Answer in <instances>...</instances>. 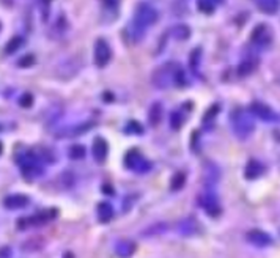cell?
I'll use <instances>...</instances> for the list:
<instances>
[{
	"instance_id": "ffe728a7",
	"label": "cell",
	"mask_w": 280,
	"mask_h": 258,
	"mask_svg": "<svg viewBox=\"0 0 280 258\" xmlns=\"http://www.w3.org/2000/svg\"><path fill=\"white\" fill-rule=\"evenodd\" d=\"M258 66V62L256 58H246L241 62V64L238 66V72L240 76H249L250 72L255 71V68Z\"/></svg>"
},
{
	"instance_id": "d6986e66",
	"label": "cell",
	"mask_w": 280,
	"mask_h": 258,
	"mask_svg": "<svg viewBox=\"0 0 280 258\" xmlns=\"http://www.w3.org/2000/svg\"><path fill=\"white\" fill-rule=\"evenodd\" d=\"M114 218V206L109 202H101L98 205V219L106 224Z\"/></svg>"
},
{
	"instance_id": "d590c367",
	"label": "cell",
	"mask_w": 280,
	"mask_h": 258,
	"mask_svg": "<svg viewBox=\"0 0 280 258\" xmlns=\"http://www.w3.org/2000/svg\"><path fill=\"white\" fill-rule=\"evenodd\" d=\"M41 6H42V13H44V20H48V16H49V8H50V4L49 2H42L41 4Z\"/></svg>"
},
{
	"instance_id": "4dcf8cb0",
	"label": "cell",
	"mask_w": 280,
	"mask_h": 258,
	"mask_svg": "<svg viewBox=\"0 0 280 258\" xmlns=\"http://www.w3.org/2000/svg\"><path fill=\"white\" fill-rule=\"evenodd\" d=\"M124 131L129 132V134H142L144 126H140L138 122H129V124L124 128Z\"/></svg>"
},
{
	"instance_id": "603a6c76",
	"label": "cell",
	"mask_w": 280,
	"mask_h": 258,
	"mask_svg": "<svg viewBox=\"0 0 280 258\" xmlns=\"http://www.w3.org/2000/svg\"><path fill=\"white\" fill-rule=\"evenodd\" d=\"M184 184H186V174L184 172H176V174L172 176V181H170L172 190H180L184 188Z\"/></svg>"
},
{
	"instance_id": "7c38bea8",
	"label": "cell",
	"mask_w": 280,
	"mask_h": 258,
	"mask_svg": "<svg viewBox=\"0 0 280 258\" xmlns=\"http://www.w3.org/2000/svg\"><path fill=\"white\" fill-rule=\"evenodd\" d=\"M107 152H109V145L104 140L102 137H96L93 140V146H92V153L96 162H104L107 158Z\"/></svg>"
},
{
	"instance_id": "f546056e",
	"label": "cell",
	"mask_w": 280,
	"mask_h": 258,
	"mask_svg": "<svg viewBox=\"0 0 280 258\" xmlns=\"http://www.w3.org/2000/svg\"><path fill=\"white\" fill-rule=\"evenodd\" d=\"M218 114H219V106H218V104L211 106L210 109L206 110V114L203 115V123H206V124H211V123L214 122V118L218 116Z\"/></svg>"
},
{
	"instance_id": "ab89813d",
	"label": "cell",
	"mask_w": 280,
	"mask_h": 258,
	"mask_svg": "<svg viewBox=\"0 0 280 258\" xmlns=\"http://www.w3.org/2000/svg\"><path fill=\"white\" fill-rule=\"evenodd\" d=\"M277 82H278V84H280V76H278V78H277Z\"/></svg>"
},
{
	"instance_id": "484cf974",
	"label": "cell",
	"mask_w": 280,
	"mask_h": 258,
	"mask_svg": "<svg viewBox=\"0 0 280 258\" xmlns=\"http://www.w3.org/2000/svg\"><path fill=\"white\" fill-rule=\"evenodd\" d=\"M197 8L203 14H212L214 12H216V4L210 2V0H200V2L197 4Z\"/></svg>"
},
{
	"instance_id": "e575fe53",
	"label": "cell",
	"mask_w": 280,
	"mask_h": 258,
	"mask_svg": "<svg viewBox=\"0 0 280 258\" xmlns=\"http://www.w3.org/2000/svg\"><path fill=\"white\" fill-rule=\"evenodd\" d=\"M198 142H200V136H198V131H194V134H192V138H190V148L194 150V152L196 153H198L200 152V145H198Z\"/></svg>"
},
{
	"instance_id": "836d02e7",
	"label": "cell",
	"mask_w": 280,
	"mask_h": 258,
	"mask_svg": "<svg viewBox=\"0 0 280 258\" xmlns=\"http://www.w3.org/2000/svg\"><path fill=\"white\" fill-rule=\"evenodd\" d=\"M175 85H178V87H184V85H186V74H184V71H182L181 68H178V71H176Z\"/></svg>"
},
{
	"instance_id": "8992f818",
	"label": "cell",
	"mask_w": 280,
	"mask_h": 258,
	"mask_svg": "<svg viewBox=\"0 0 280 258\" xmlns=\"http://www.w3.org/2000/svg\"><path fill=\"white\" fill-rule=\"evenodd\" d=\"M112 58V49L104 38H98L94 42V63L98 68H104Z\"/></svg>"
},
{
	"instance_id": "f35d334b",
	"label": "cell",
	"mask_w": 280,
	"mask_h": 258,
	"mask_svg": "<svg viewBox=\"0 0 280 258\" xmlns=\"http://www.w3.org/2000/svg\"><path fill=\"white\" fill-rule=\"evenodd\" d=\"M2 152H4V144L0 142V154H2Z\"/></svg>"
},
{
	"instance_id": "9c48e42d",
	"label": "cell",
	"mask_w": 280,
	"mask_h": 258,
	"mask_svg": "<svg viewBox=\"0 0 280 258\" xmlns=\"http://www.w3.org/2000/svg\"><path fill=\"white\" fill-rule=\"evenodd\" d=\"M246 238L255 247H268V246L272 244L271 234L263 232V230H250V232H247Z\"/></svg>"
},
{
	"instance_id": "e0dca14e",
	"label": "cell",
	"mask_w": 280,
	"mask_h": 258,
	"mask_svg": "<svg viewBox=\"0 0 280 258\" xmlns=\"http://www.w3.org/2000/svg\"><path fill=\"white\" fill-rule=\"evenodd\" d=\"M162 115H164V107L160 102H154L152 106V109L148 112V122L152 126H158L162 120Z\"/></svg>"
},
{
	"instance_id": "cb8c5ba5",
	"label": "cell",
	"mask_w": 280,
	"mask_h": 258,
	"mask_svg": "<svg viewBox=\"0 0 280 258\" xmlns=\"http://www.w3.org/2000/svg\"><path fill=\"white\" fill-rule=\"evenodd\" d=\"M22 44H24V38L22 36H13L12 40L6 42L5 52L8 54V56H12V54H14L16 50H19L20 48H22Z\"/></svg>"
},
{
	"instance_id": "30bf717a",
	"label": "cell",
	"mask_w": 280,
	"mask_h": 258,
	"mask_svg": "<svg viewBox=\"0 0 280 258\" xmlns=\"http://www.w3.org/2000/svg\"><path fill=\"white\" fill-rule=\"evenodd\" d=\"M252 41L256 46H268L269 42L272 41V34H271V30H269V27L266 26L255 27L252 32Z\"/></svg>"
},
{
	"instance_id": "ac0fdd59",
	"label": "cell",
	"mask_w": 280,
	"mask_h": 258,
	"mask_svg": "<svg viewBox=\"0 0 280 258\" xmlns=\"http://www.w3.org/2000/svg\"><path fill=\"white\" fill-rule=\"evenodd\" d=\"M255 5L263 14H276L280 8V4L276 0H258Z\"/></svg>"
},
{
	"instance_id": "83f0119b",
	"label": "cell",
	"mask_w": 280,
	"mask_h": 258,
	"mask_svg": "<svg viewBox=\"0 0 280 258\" xmlns=\"http://www.w3.org/2000/svg\"><path fill=\"white\" fill-rule=\"evenodd\" d=\"M167 228H168V227H167V225H166L164 222H158V224L152 225L150 228H146V230L144 232V234H146V236H158V234H162Z\"/></svg>"
},
{
	"instance_id": "ba28073f",
	"label": "cell",
	"mask_w": 280,
	"mask_h": 258,
	"mask_svg": "<svg viewBox=\"0 0 280 258\" xmlns=\"http://www.w3.org/2000/svg\"><path fill=\"white\" fill-rule=\"evenodd\" d=\"M250 114L255 115L256 118H260V120H263V122H277L278 120L277 114L271 109V107L263 104V102H252Z\"/></svg>"
},
{
	"instance_id": "7402d4cb",
	"label": "cell",
	"mask_w": 280,
	"mask_h": 258,
	"mask_svg": "<svg viewBox=\"0 0 280 258\" xmlns=\"http://www.w3.org/2000/svg\"><path fill=\"white\" fill-rule=\"evenodd\" d=\"M94 123L93 122H85V123H80L78 126H74L71 129H68V131H64V134H68L66 137H76L79 134H84V132H87L90 128H93Z\"/></svg>"
},
{
	"instance_id": "f1b7e54d",
	"label": "cell",
	"mask_w": 280,
	"mask_h": 258,
	"mask_svg": "<svg viewBox=\"0 0 280 258\" xmlns=\"http://www.w3.org/2000/svg\"><path fill=\"white\" fill-rule=\"evenodd\" d=\"M68 156L74 160H79L85 158V148L82 145H72L68 150Z\"/></svg>"
},
{
	"instance_id": "5bb4252c",
	"label": "cell",
	"mask_w": 280,
	"mask_h": 258,
	"mask_svg": "<svg viewBox=\"0 0 280 258\" xmlns=\"http://www.w3.org/2000/svg\"><path fill=\"white\" fill-rule=\"evenodd\" d=\"M176 232L182 236H192V234H196L198 233V224L196 219H184V220H181L178 222L176 225Z\"/></svg>"
},
{
	"instance_id": "4fadbf2b",
	"label": "cell",
	"mask_w": 280,
	"mask_h": 258,
	"mask_svg": "<svg viewBox=\"0 0 280 258\" xmlns=\"http://www.w3.org/2000/svg\"><path fill=\"white\" fill-rule=\"evenodd\" d=\"M264 172V166L256 159H250L249 162L246 164L244 168V176L247 180H256L258 176H262V174Z\"/></svg>"
},
{
	"instance_id": "3957f363",
	"label": "cell",
	"mask_w": 280,
	"mask_h": 258,
	"mask_svg": "<svg viewBox=\"0 0 280 258\" xmlns=\"http://www.w3.org/2000/svg\"><path fill=\"white\" fill-rule=\"evenodd\" d=\"M18 164L20 166V170H22V174L27 180L38 178L44 174V167L41 166V159H40L38 153L34 152V150L19 154Z\"/></svg>"
},
{
	"instance_id": "74e56055",
	"label": "cell",
	"mask_w": 280,
	"mask_h": 258,
	"mask_svg": "<svg viewBox=\"0 0 280 258\" xmlns=\"http://www.w3.org/2000/svg\"><path fill=\"white\" fill-rule=\"evenodd\" d=\"M118 5H120L118 2H104V4H102V6H104V8H110V10H116V8H118Z\"/></svg>"
},
{
	"instance_id": "d6a6232c",
	"label": "cell",
	"mask_w": 280,
	"mask_h": 258,
	"mask_svg": "<svg viewBox=\"0 0 280 258\" xmlns=\"http://www.w3.org/2000/svg\"><path fill=\"white\" fill-rule=\"evenodd\" d=\"M35 63V56H32V54H28V56H24L22 58H20L18 62V66L19 68H28L32 66V64Z\"/></svg>"
},
{
	"instance_id": "4316f807",
	"label": "cell",
	"mask_w": 280,
	"mask_h": 258,
	"mask_svg": "<svg viewBox=\"0 0 280 258\" xmlns=\"http://www.w3.org/2000/svg\"><path fill=\"white\" fill-rule=\"evenodd\" d=\"M184 123V115H182L181 110H174L170 114V126L174 129H180Z\"/></svg>"
},
{
	"instance_id": "1f68e13d",
	"label": "cell",
	"mask_w": 280,
	"mask_h": 258,
	"mask_svg": "<svg viewBox=\"0 0 280 258\" xmlns=\"http://www.w3.org/2000/svg\"><path fill=\"white\" fill-rule=\"evenodd\" d=\"M19 106L24 107V109H28V107H32V104H34V96H32L30 93H24L22 96L19 98Z\"/></svg>"
},
{
	"instance_id": "b9f144b4",
	"label": "cell",
	"mask_w": 280,
	"mask_h": 258,
	"mask_svg": "<svg viewBox=\"0 0 280 258\" xmlns=\"http://www.w3.org/2000/svg\"><path fill=\"white\" fill-rule=\"evenodd\" d=\"M0 131H2V126H0Z\"/></svg>"
},
{
	"instance_id": "52a82bcc",
	"label": "cell",
	"mask_w": 280,
	"mask_h": 258,
	"mask_svg": "<svg viewBox=\"0 0 280 258\" xmlns=\"http://www.w3.org/2000/svg\"><path fill=\"white\" fill-rule=\"evenodd\" d=\"M198 203L210 218H219L220 216L222 210H220V205H219V200L214 194H211V192L202 194V196L198 197Z\"/></svg>"
},
{
	"instance_id": "7a4b0ae2",
	"label": "cell",
	"mask_w": 280,
	"mask_h": 258,
	"mask_svg": "<svg viewBox=\"0 0 280 258\" xmlns=\"http://www.w3.org/2000/svg\"><path fill=\"white\" fill-rule=\"evenodd\" d=\"M230 123H232V129H233L234 136L238 138H247L255 129L252 115L244 109L233 110V114L230 116Z\"/></svg>"
},
{
	"instance_id": "2e32d148",
	"label": "cell",
	"mask_w": 280,
	"mask_h": 258,
	"mask_svg": "<svg viewBox=\"0 0 280 258\" xmlns=\"http://www.w3.org/2000/svg\"><path fill=\"white\" fill-rule=\"evenodd\" d=\"M136 252V244L132 241H120L115 246V254L120 258H129Z\"/></svg>"
},
{
	"instance_id": "44dd1931",
	"label": "cell",
	"mask_w": 280,
	"mask_h": 258,
	"mask_svg": "<svg viewBox=\"0 0 280 258\" xmlns=\"http://www.w3.org/2000/svg\"><path fill=\"white\" fill-rule=\"evenodd\" d=\"M189 63H190V70L192 72L196 74V76H198V72H200V63H202V49L197 48V49H194L190 52V57H189Z\"/></svg>"
},
{
	"instance_id": "8fae6325",
	"label": "cell",
	"mask_w": 280,
	"mask_h": 258,
	"mask_svg": "<svg viewBox=\"0 0 280 258\" xmlns=\"http://www.w3.org/2000/svg\"><path fill=\"white\" fill-rule=\"evenodd\" d=\"M30 198L24 194H13L4 198V206L8 210H22L28 205Z\"/></svg>"
},
{
	"instance_id": "d4e9b609",
	"label": "cell",
	"mask_w": 280,
	"mask_h": 258,
	"mask_svg": "<svg viewBox=\"0 0 280 258\" xmlns=\"http://www.w3.org/2000/svg\"><path fill=\"white\" fill-rule=\"evenodd\" d=\"M172 34H174V36H175L176 40L184 41V40H188L189 35H190V28H189L188 26H184V24H180V26H176V27L174 28V32H172Z\"/></svg>"
},
{
	"instance_id": "277c9868",
	"label": "cell",
	"mask_w": 280,
	"mask_h": 258,
	"mask_svg": "<svg viewBox=\"0 0 280 258\" xmlns=\"http://www.w3.org/2000/svg\"><path fill=\"white\" fill-rule=\"evenodd\" d=\"M178 64L174 62H168L160 64V66L153 72V84L158 88H167L172 84H175V76L178 71Z\"/></svg>"
},
{
	"instance_id": "9a60e30c",
	"label": "cell",
	"mask_w": 280,
	"mask_h": 258,
	"mask_svg": "<svg viewBox=\"0 0 280 258\" xmlns=\"http://www.w3.org/2000/svg\"><path fill=\"white\" fill-rule=\"evenodd\" d=\"M219 178H220V174H219L218 166H214L212 162L203 164V181L204 182H208V184H214Z\"/></svg>"
},
{
	"instance_id": "6da1fadb",
	"label": "cell",
	"mask_w": 280,
	"mask_h": 258,
	"mask_svg": "<svg viewBox=\"0 0 280 258\" xmlns=\"http://www.w3.org/2000/svg\"><path fill=\"white\" fill-rule=\"evenodd\" d=\"M158 19H159V13H158L156 8H153L152 5H148V4H140L136 8L134 19H132V24H131L132 36H136L137 40L142 38L145 28L150 27V26H153Z\"/></svg>"
},
{
	"instance_id": "8d00e7d4",
	"label": "cell",
	"mask_w": 280,
	"mask_h": 258,
	"mask_svg": "<svg viewBox=\"0 0 280 258\" xmlns=\"http://www.w3.org/2000/svg\"><path fill=\"white\" fill-rule=\"evenodd\" d=\"M10 256H12L10 247H2V249H0V258H10Z\"/></svg>"
},
{
	"instance_id": "5b68a950",
	"label": "cell",
	"mask_w": 280,
	"mask_h": 258,
	"mask_svg": "<svg viewBox=\"0 0 280 258\" xmlns=\"http://www.w3.org/2000/svg\"><path fill=\"white\" fill-rule=\"evenodd\" d=\"M124 166L126 168L136 172V174H146L152 170V162L138 152V150H129L124 156Z\"/></svg>"
},
{
	"instance_id": "60d3db41",
	"label": "cell",
	"mask_w": 280,
	"mask_h": 258,
	"mask_svg": "<svg viewBox=\"0 0 280 258\" xmlns=\"http://www.w3.org/2000/svg\"><path fill=\"white\" fill-rule=\"evenodd\" d=\"M0 30H2V24H0Z\"/></svg>"
}]
</instances>
